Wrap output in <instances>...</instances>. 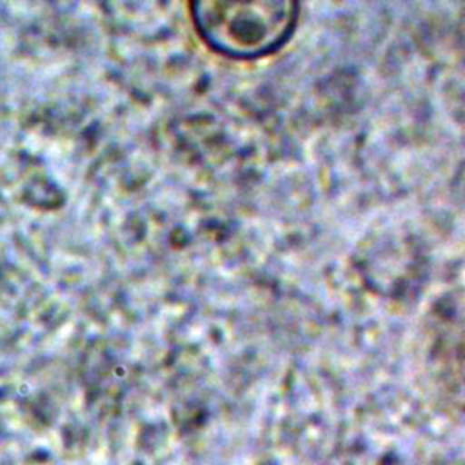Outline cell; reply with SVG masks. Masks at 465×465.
Instances as JSON below:
<instances>
[{
	"label": "cell",
	"instance_id": "cell-1",
	"mask_svg": "<svg viewBox=\"0 0 465 465\" xmlns=\"http://www.w3.org/2000/svg\"><path fill=\"white\" fill-rule=\"evenodd\" d=\"M300 5L289 0H202L191 4L200 38L229 58H260L278 51L292 36Z\"/></svg>",
	"mask_w": 465,
	"mask_h": 465
}]
</instances>
